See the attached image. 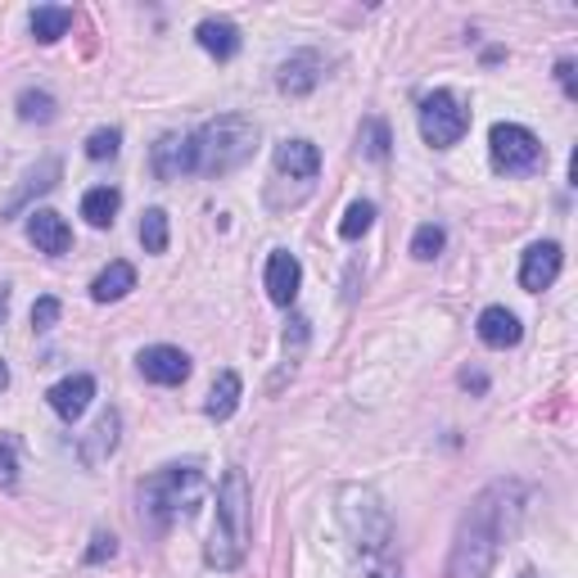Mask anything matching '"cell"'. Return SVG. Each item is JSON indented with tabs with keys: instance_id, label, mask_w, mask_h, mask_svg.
Instances as JSON below:
<instances>
[{
	"instance_id": "cell-1",
	"label": "cell",
	"mask_w": 578,
	"mask_h": 578,
	"mask_svg": "<svg viewBox=\"0 0 578 578\" xmlns=\"http://www.w3.org/2000/svg\"><path fill=\"white\" fill-rule=\"evenodd\" d=\"M525 516V484L520 479H497L488 484L470 511L457 525L452 556H448V578H488L501 542H511Z\"/></svg>"
},
{
	"instance_id": "cell-2",
	"label": "cell",
	"mask_w": 578,
	"mask_h": 578,
	"mask_svg": "<svg viewBox=\"0 0 578 578\" xmlns=\"http://www.w3.org/2000/svg\"><path fill=\"white\" fill-rule=\"evenodd\" d=\"M249 511H253V492H249V475L240 466H231L217 484V516H212V534H208V551L203 560L212 569H240L249 556Z\"/></svg>"
},
{
	"instance_id": "cell-3",
	"label": "cell",
	"mask_w": 578,
	"mask_h": 578,
	"mask_svg": "<svg viewBox=\"0 0 578 578\" xmlns=\"http://www.w3.org/2000/svg\"><path fill=\"white\" fill-rule=\"evenodd\" d=\"M195 144V172L199 177H227L236 168H245L258 150V122H249L245 113H222L203 122L199 131H190Z\"/></svg>"
},
{
	"instance_id": "cell-4",
	"label": "cell",
	"mask_w": 578,
	"mask_h": 578,
	"mask_svg": "<svg viewBox=\"0 0 578 578\" xmlns=\"http://www.w3.org/2000/svg\"><path fill=\"white\" fill-rule=\"evenodd\" d=\"M208 492V475L186 461V466H163L140 484V516L155 529H168L177 516H190Z\"/></svg>"
},
{
	"instance_id": "cell-5",
	"label": "cell",
	"mask_w": 578,
	"mask_h": 578,
	"mask_svg": "<svg viewBox=\"0 0 578 578\" xmlns=\"http://www.w3.org/2000/svg\"><path fill=\"white\" fill-rule=\"evenodd\" d=\"M335 511H339V525H343L348 542L361 556H371V560L389 556V547H393V516H389V506L380 501L376 488H361V484L339 488Z\"/></svg>"
},
{
	"instance_id": "cell-6",
	"label": "cell",
	"mask_w": 578,
	"mask_h": 578,
	"mask_svg": "<svg viewBox=\"0 0 578 578\" xmlns=\"http://www.w3.org/2000/svg\"><path fill=\"white\" fill-rule=\"evenodd\" d=\"M470 131V109L461 104L457 91H429L420 100V136L434 150H452V144Z\"/></svg>"
},
{
	"instance_id": "cell-7",
	"label": "cell",
	"mask_w": 578,
	"mask_h": 578,
	"mask_svg": "<svg viewBox=\"0 0 578 578\" xmlns=\"http://www.w3.org/2000/svg\"><path fill=\"white\" fill-rule=\"evenodd\" d=\"M488 155H492V168L506 172V177H525L542 163V140L520 127V122H497L488 131Z\"/></svg>"
},
{
	"instance_id": "cell-8",
	"label": "cell",
	"mask_w": 578,
	"mask_h": 578,
	"mask_svg": "<svg viewBox=\"0 0 578 578\" xmlns=\"http://www.w3.org/2000/svg\"><path fill=\"white\" fill-rule=\"evenodd\" d=\"M262 285H267V299L276 308H295L299 299V285H303V267L289 249H271L267 258V271H262Z\"/></svg>"
},
{
	"instance_id": "cell-9",
	"label": "cell",
	"mask_w": 578,
	"mask_h": 578,
	"mask_svg": "<svg viewBox=\"0 0 578 578\" xmlns=\"http://www.w3.org/2000/svg\"><path fill=\"white\" fill-rule=\"evenodd\" d=\"M271 163H276V177H289V181H303V186H312L317 177H321V150L312 140H280L276 144V155H271Z\"/></svg>"
},
{
	"instance_id": "cell-10",
	"label": "cell",
	"mask_w": 578,
	"mask_h": 578,
	"mask_svg": "<svg viewBox=\"0 0 578 578\" xmlns=\"http://www.w3.org/2000/svg\"><path fill=\"white\" fill-rule=\"evenodd\" d=\"M150 168H155L159 181H181V177H190V172H195V144H190V136H186V131L159 136L155 155H150Z\"/></svg>"
},
{
	"instance_id": "cell-11",
	"label": "cell",
	"mask_w": 578,
	"mask_h": 578,
	"mask_svg": "<svg viewBox=\"0 0 578 578\" xmlns=\"http://www.w3.org/2000/svg\"><path fill=\"white\" fill-rule=\"evenodd\" d=\"M560 262H565V253H560L556 240H538V245H529V249H525V262H520V285L529 289V295H542V289L556 285Z\"/></svg>"
},
{
	"instance_id": "cell-12",
	"label": "cell",
	"mask_w": 578,
	"mask_h": 578,
	"mask_svg": "<svg viewBox=\"0 0 578 578\" xmlns=\"http://www.w3.org/2000/svg\"><path fill=\"white\" fill-rule=\"evenodd\" d=\"M321 72H326V59H321L317 50H295V54H289V59L276 68V87H280L285 96H308V91H317Z\"/></svg>"
},
{
	"instance_id": "cell-13",
	"label": "cell",
	"mask_w": 578,
	"mask_h": 578,
	"mask_svg": "<svg viewBox=\"0 0 578 578\" xmlns=\"http://www.w3.org/2000/svg\"><path fill=\"white\" fill-rule=\"evenodd\" d=\"M136 367L150 385H181L190 376V357L181 348H172V343H155V348H144L136 357Z\"/></svg>"
},
{
	"instance_id": "cell-14",
	"label": "cell",
	"mask_w": 578,
	"mask_h": 578,
	"mask_svg": "<svg viewBox=\"0 0 578 578\" xmlns=\"http://www.w3.org/2000/svg\"><path fill=\"white\" fill-rule=\"evenodd\" d=\"M28 240H32L41 253H50V258H63V253L72 249V231H68V222H63L59 212H50V208L28 212Z\"/></svg>"
},
{
	"instance_id": "cell-15",
	"label": "cell",
	"mask_w": 578,
	"mask_h": 578,
	"mask_svg": "<svg viewBox=\"0 0 578 578\" xmlns=\"http://www.w3.org/2000/svg\"><path fill=\"white\" fill-rule=\"evenodd\" d=\"M46 398H50V411H54L59 420H78V416L91 407V398H96V380H91V376H68V380H59Z\"/></svg>"
},
{
	"instance_id": "cell-16",
	"label": "cell",
	"mask_w": 578,
	"mask_h": 578,
	"mask_svg": "<svg viewBox=\"0 0 578 578\" xmlns=\"http://www.w3.org/2000/svg\"><path fill=\"white\" fill-rule=\"evenodd\" d=\"M475 330H479V339H484L488 348H516V343L525 339V326H520V317H516V312H506V308H497V303L479 312Z\"/></svg>"
},
{
	"instance_id": "cell-17",
	"label": "cell",
	"mask_w": 578,
	"mask_h": 578,
	"mask_svg": "<svg viewBox=\"0 0 578 578\" xmlns=\"http://www.w3.org/2000/svg\"><path fill=\"white\" fill-rule=\"evenodd\" d=\"M195 37H199V46H203L217 63L236 59V54H240V46H245V37H240V28H236L231 19H203V23L195 28Z\"/></svg>"
},
{
	"instance_id": "cell-18",
	"label": "cell",
	"mask_w": 578,
	"mask_h": 578,
	"mask_svg": "<svg viewBox=\"0 0 578 578\" xmlns=\"http://www.w3.org/2000/svg\"><path fill=\"white\" fill-rule=\"evenodd\" d=\"M131 289H136V267L118 258V262H109V267L91 280V299H96V303H118V299L131 295Z\"/></svg>"
},
{
	"instance_id": "cell-19",
	"label": "cell",
	"mask_w": 578,
	"mask_h": 578,
	"mask_svg": "<svg viewBox=\"0 0 578 578\" xmlns=\"http://www.w3.org/2000/svg\"><path fill=\"white\" fill-rule=\"evenodd\" d=\"M118 429H122V416L109 407V411H104V416L91 425V434H87V439H82V461H87V466H100V461H104V457L118 448Z\"/></svg>"
},
{
	"instance_id": "cell-20",
	"label": "cell",
	"mask_w": 578,
	"mask_h": 578,
	"mask_svg": "<svg viewBox=\"0 0 578 578\" xmlns=\"http://www.w3.org/2000/svg\"><path fill=\"white\" fill-rule=\"evenodd\" d=\"M240 398H245L240 376H236V371H222V376H217V385L208 389V402H203L208 420H231L236 407H240Z\"/></svg>"
},
{
	"instance_id": "cell-21",
	"label": "cell",
	"mask_w": 578,
	"mask_h": 578,
	"mask_svg": "<svg viewBox=\"0 0 578 578\" xmlns=\"http://www.w3.org/2000/svg\"><path fill=\"white\" fill-rule=\"evenodd\" d=\"M28 23H32V37H37L41 46H54L59 37H68L72 10H68V6H37V10L28 14Z\"/></svg>"
},
{
	"instance_id": "cell-22",
	"label": "cell",
	"mask_w": 578,
	"mask_h": 578,
	"mask_svg": "<svg viewBox=\"0 0 578 578\" xmlns=\"http://www.w3.org/2000/svg\"><path fill=\"white\" fill-rule=\"evenodd\" d=\"M118 208H122V195H118L113 186H96V190H87V195H82V217H87V222H91L96 231L113 227Z\"/></svg>"
},
{
	"instance_id": "cell-23",
	"label": "cell",
	"mask_w": 578,
	"mask_h": 578,
	"mask_svg": "<svg viewBox=\"0 0 578 578\" xmlns=\"http://www.w3.org/2000/svg\"><path fill=\"white\" fill-rule=\"evenodd\" d=\"M357 144H361V155H367V159L385 163L389 159V144H393L389 122L385 118H367V122H361V131H357Z\"/></svg>"
},
{
	"instance_id": "cell-24",
	"label": "cell",
	"mask_w": 578,
	"mask_h": 578,
	"mask_svg": "<svg viewBox=\"0 0 578 578\" xmlns=\"http://www.w3.org/2000/svg\"><path fill=\"white\" fill-rule=\"evenodd\" d=\"M59 172H63V168H59V159H41V163H37V168H32L28 177H23L28 186H23V190H19L14 199H10V212H19V208L28 203V195H46V190H50V186L59 181Z\"/></svg>"
},
{
	"instance_id": "cell-25",
	"label": "cell",
	"mask_w": 578,
	"mask_h": 578,
	"mask_svg": "<svg viewBox=\"0 0 578 578\" xmlns=\"http://www.w3.org/2000/svg\"><path fill=\"white\" fill-rule=\"evenodd\" d=\"M140 245H144V253H168V212L163 208H144V217H140Z\"/></svg>"
},
{
	"instance_id": "cell-26",
	"label": "cell",
	"mask_w": 578,
	"mask_h": 578,
	"mask_svg": "<svg viewBox=\"0 0 578 578\" xmlns=\"http://www.w3.org/2000/svg\"><path fill=\"white\" fill-rule=\"evenodd\" d=\"M444 245H448V231H444L439 222H425V227H416V236H411V258L434 262V258L444 253Z\"/></svg>"
},
{
	"instance_id": "cell-27",
	"label": "cell",
	"mask_w": 578,
	"mask_h": 578,
	"mask_svg": "<svg viewBox=\"0 0 578 578\" xmlns=\"http://www.w3.org/2000/svg\"><path fill=\"white\" fill-rule=\"evenodd\" d=\"M371 222H376V203H371V199H357V203H348V212H343L339 236H343V240H361V236L371 231Z\"/></svg>"
},
{
	"instance_id": "cell-28",
	"label": "cell",
	"mask_w": 578,
	"mask_h": 578,
	"mask_svg": "<svg viewBox=\"0 0 578 578\" xmlns=\"http://www.w3.org/2000/svg\"><path fill=\"white\" fill-rule=\"evenodd\" d=\"M285 371L295 376L299 361H303V348H308V317H289V330H285Z\"/></svg>"
},
{
	"instance_id": "cell-29",
	"label": "cell",
	"mask_w": 578,
	"mask_h": 578,
	"mask_svg": "<svg viewBox=\"0 0 578 578\" xmlns=\"http://www.w3.org/2000/svg\"><path fill=\"white\" fill-rule=\"evenodd\" d=\"M19 118H23V122H50V118H54V96H50V91H37V87L19 91Z\"/></svg>"
},
{
	"instance_id": "cell-30",
	"label": "cell",
	"mask_w": 578,
	"mask_h": 578,
	"mask_svg": "<svg viewBox=\"0 0 578 578\" xmlns=\"http://www.w3.org/2000/svg\"><path fill=\"white\" fill-rule=\"evenodd\" d=\"M23 444L14 434H0V488H14L19 484V470H23Z\"/></svg>"
},
{
	"instance_id": "cell-31",
	"label": "cell",
	"mask_w": 578,
	"mask_h": 578,
	"mask_svg": "<svg viewBox=\"0 0 578 578\" xmlns=\"http://www.w3.org/2000/svg\"><path fill=\"white\" fill-rule=\"evenodd\" d=\"M118 144H122V131H118V127H100V131L87 136V159H91V163H104V159L118 155Z\"/></svg>"
},
{
	"instance_id": "cell-32",
	"label": "cell",
	"mask_w": 578,
	"mask_h": 578,
	"mask_svg": "<svg viewBox=\"0 0 578 578\" xmlns=\"http://www.w3.org/2000/svg\"><path fill=\"white\" fill-rule=\"evenodd\" d=\"M59 317H63V303H59L54 295H46V299L32 303V330H37V335L50 330V326H59Z\"/></svg>"
},
{
	"instance_id": "cell-33",
	"label": "cell",
	"mask_w": 578,
	"mask_h": 578,
	"mask_svg": "<svg viewBox=\"0 0 578 578\" xmlns=\"http://www.w3.org/2000/svg\"><path fill=\"white\" fill-rule=\"evenodd\" d=\"M91 542H96V547L87 551V565H104V560H113V551H118V538H113V534H96Z\"/></svg>"
},
{
	"instance_id": "cell-34",
	"label": "cell",
	"mask_w": 578,
	"mask_h": 578,
	"mask_svg": "<svg viewBox=\"0 0 578 578\" xmlns=\"http://www.w3.org/2000/svg\"><path fill=\"white\" fill-rule=\"evenodd\" d=\"M556 78H560L565 96H578V87H574V59H560V63H556Z\"/></svg>"
},
{
	"instance_id": "cell-35",
	"label": "cell",
	"mask_w": 578,
	"mask_h": 578,
	"mask_svg": "<svg viewBox=\"0 0 578 578\" xmlns=\"http://www.w3.org/2000/svg\"><path fill=\"white\" fill-rule=\"evenodd\" d=\"M461 385H470L475 393H484V389H488V380H484L479 371H466V376H461Z\"/></svg>"
},
{
	"instance_id": "cell-36",
	"label": "cell",
	"mask_w": 578,
	"mask_h": 578,
	"mask_svg": "<svg viewBox=\"0 0 578 578\" xmlns=\"http://www.w3.org/2000/svg\"><path fill=\"white\" fill-rule=\"evenodd\" d=\"M6 312H10V289L0 285V321H6Z\"/></svg>"
},
{
	"instance_id": "cell-37",
	"label": "cell",
	"mask_w": 578,
	"mask_h": 578,
	"mask_svg": "<svg viewBox=\"0 0 578 578\" xmlns=\"http://www.w3.org/2000/svg\"><path fill=\"white\" fill-rule=\"evenodd\" d=\"M10 385V367H6V361H0V389H6Z\"/></svg>"
},
{
	"instance_id": "cell-38",
	"label": "cell",
	"mask_w": 578,
	"mask_h": 578,
	"mask_svg": "<svg viewBox=\"0 0 578 578\" xmlns=\"http://www.w3.org/2000/svg\"><path fill=\"white\" fill-rule=\"evenodd\" d=\"M376 578H398V574H393V569H380V574H376Z\"/></svg>"
},
{
	"instance_id": "cell-39",
	"label": "cell",
	"mask_w": 578,
	"mask_h": 578,
	"mask_svg": "<svg viewBox=\"0 0 578 578\" xmlns=\"http://www.w3.org/2000/svg\"><path fill=\"white\" fill-rule=\"evenodd\" d=\"M520 578H538V574H534V569H525V574H520Z\"/></svg>"
}]
</instances>
